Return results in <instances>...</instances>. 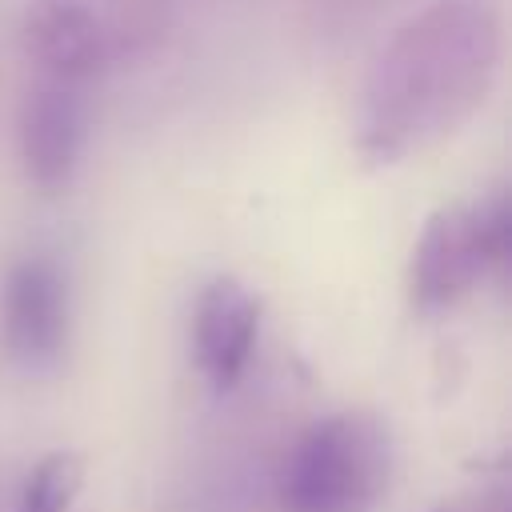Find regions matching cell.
<instances>
[{
	"label": "cell",
	"instance_id": "1",
	"mask_svg": "<svg viewBox=\"0 0 512 512\" xmlns=\"http://www.w3.org/2000/svg\"><path fill=\"white\" fill-rule=\"evenodd\" d=\"M500 56L504 16L496 0L424 4L368 68L356 112L360 156L392 164L468 124L496 84Z\"/></svg>",
	"mask_w": 512,
	"mask_h": 512
},
{
	"label": "cell",
	"instance_id": "2",
	"mask_svg": "<svg viewBox=\"0 0 512 512\" xmlns=\"http://www.w3.org/2000/svg\"><path fill=\"white\" fill-rule=\"evenodd\" d=\"M172 0H28L24 52L44 76L92 80L168 44Z\"/></svg>",
	"mask_w": 512,
	"mask_h": 512
},
{
	"label": "cell",
	"instance_id": "3",
	"mask_svg": "<svg viewBox=\"0 0 512 512\" xmlns=\"http://www.w3.org/2000/svg\"><path fill=\"white\" fill-rule=\"evenodd\" d=\"M392 436L372 412H332L288 448L276 496L284 512H368L388 488Z\"/></svg>",
	"mask_w": 512,
	"mask_h": 512
},
{
	"label": "cell",
	"instance_id": "4",
	"mask_svg": "<svg viewBox=\"0 0 512 512\" xmlns=\"http://www.w3.org/2000/svg\"><path fill=\"white\" fill-rule=\"evenodd\" d=\"M508 252H512V212L500 192L432 212L412 248V268H408L412 304L420 312L452 308L480 280L500 272L508 264Z\"/></svg>",
	"mask_w": 512,
	"mask_h": 512
},
{
	"label": "cell",
	"instance_id": "5",
	"mask_svg": "<svg viewBox=\"0 0 512 512\" xmlns=\"http://www.w3.org/2000/svg\"><path fill=\"white\" fill-rule=\"evenodd\" d=\"M72 328V292L64 268L44 256H20L0 280V352L20 372H48L64 356Z\"/></svg>",
	"mask_w": 512,
	"mask_h": 512
},
{
	"label": "cell",
	"instance_id": "6",
	"mask_svg": "<svg viewBox=\"0 0 512 512\" xmlns=\"http://www.w3.org/2000/svg\"><path fill=\"white\" fill-rule=\"evenodd\" d=\"M20 160L28 180L40 192H60L80 160L84 148V96L76 80L36 76V84L20 100Z\"/></svg>",
	"mask_w": 512,
	"mask_h": 512
},
{
	"label": "cell",
	"instance_id": "7",
	"mask_svg": "<svg viewBox=\"0 0 512 512\" xmlns=\"http://www.w3.org/2000/svg\"><path fill=\"white\" fill-rule=\"evenodd\" d=\"M260 332V300L252 296L248 284L236 276H216L200 288L196 308H192V352L196 368L216 392H228L256 348Z\"/></svg>",
	"mask_w": 512,
	"mask_h": 512
},
{
	"label": "cell",
	"instance_id": "8",
	"mask_svg": "<svg viewBox=\"0 0 512 512\" xmlns=\"http://www.w3.org/2000/svg\"><path fill=\"white\" fill-rule=\"evenodd\" d=\"M84 488V456L80 452H48L20 488V512H68Z\"/></svg>",
	"mask_w": 512,
	"mask_h": 512
},
{
	"label": "cell",
	"instance_id": "9",
	"mask_svg": "<svg viewBox=\"0 0 512 512\" xmlns=\"http://www.w3.org/2000/svg\"><path fill=\"white\" fill-rule=\"evenodd\" d=\"M440 512H508V508H504V500L496 492H472V496L444 500Z\"/></svg>",
	"mask_w": 512,
	"mask_h": 512
}]
</instances>
